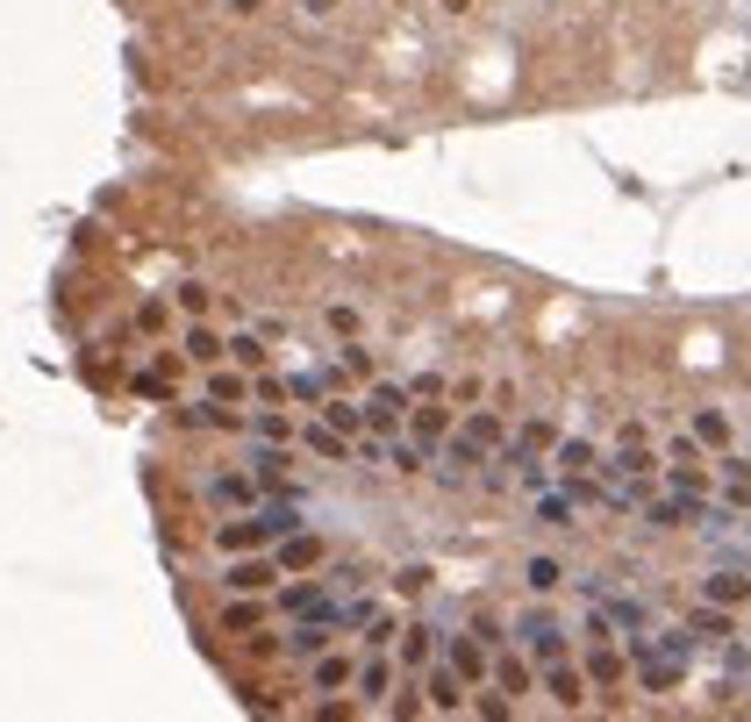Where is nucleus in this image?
<instances>
[{"label":"nucleus","instance_id":"dca6fc26","mask_svg":"<svg viewBox=\"0 0 751 722\" xmlns=\"http://www.w3.org/2000/svg\"><path fill=\"white\" fill-rule=\"evenodd\" d=\"M409 429H415V444H423V450H430V444H444V429H451V415H444V408H415V415H409Z\"/></svg>","mask_w":751,"mask_h":722},{"label":"nucleus","instance_id":"5701e85b","mask_svg":"<svg viewBox=\"0 0 751 722\" xmlns=\"http://www.w3.org/2000/svg\"><path fill=\"white\" fill-rule=\"evenodd\" d=\"M601 623H615V629H630V637H637V629H644V608H637V601H609V608H601Z\"/></svg>","mask_w":751,"mask_h":722},{"label":"nucleus","instance_id":"2eb2a0df","mask_svg":"<svg viewBox=\"0 0 751 722\" xmlns=\"http://www.w3.org/2000/svg\"><path fill=\"white\" fill-rule=\"evenodd\" d=\"M315 687H322V694L351 687V658H329V651H315Z\"/></svg>","mask_w":751,"mask_h":722},{"label":"nucleus","instance_id":"ddd939ff","mask_svg":"<svg viewBox=\"0 0 751 722\" xmlns=\"http://www.w3.org/2000/svg\"><path fill=\"white\" fill-rule=\"evenodd\" d=\"M265 586H273V565H258V559L230 565V594H265Z\"/></svg>","mask_w":751,"mask_h":722},{"label":"nucleus","instance_id":"39448f33","mask_svg":"<svg viewBox=\"0 0 751 722\" xmlns=\"http://www.w3.org/2000/svg\"><path fill=\"white\" fill-rule=\"evenodd\" d=\"M366 423H372V429H394V423H409V394H401V386H372V401H366Z\"/></svg>","mask_w":751,"mask_h":722},{"label":"nucleus","instance_id":"2f4dec72","mask_svg":"<svg viewBox=\"0 0 751 722\" xmlns=\"http://www.w3.org/2000/svg\"><path fill=\"white\" fill-rule=\"evenodd\" d=\"M244 394H251V386H244V380H230V372H222V380H215V401H222V408H230V401H236V408H244Z\"/></svg>","mask_w":751,"mask_h":722},{"label":"nucleus","instance_id":"72a5a7b5","mask_svg":"<svg viewBox=\"0 0 751 722\" xmlns=\"http://www.w3.org/2000/svg\"><path fill=\"white\" fill-rule=\"evenodd\" d=\"M394 586H401V594H423V586H430V573H423V565H401V573H394Z\"/></svg>","mask_w":751,"mask_h":722},{"label":"nucleus","instance_id":"a878e982","mask_svg":"<svg viewBox=\"0 0 751 722\" xmlns=\"http://www.w3.org/2000/svg\"><path fill=\"white\" fill-rule=\"evenodd\" d=\"M695 629H701V637H723V629H730V608H716V601H709V608H695Z\"/></svg>","mask_w":751,"mask_h":722},{"label":"nucleus","instance_id":"20e7f679","mask_svg":"<svg viewBox=\"0 0 751 722\" xmlns=\"http://www.w3.org/2000/svg\"><path fill=\"white\" fill-rule=\"evenodd\" d=\"M208 501H215V508H251V501H258V479H251V473H215V479H208Z\"/></svg>","mask_w":751,"mask_h":722},{"label":"nucleus","instance_id":"9b49d317","mask_svg":"<svg viewBox=\"0 0 751 722\" xmlns=\"http://www.w3.org/2000/svg\"><path fill=\"white\" fill-rule=\"evenodd\" d=\"M287 651H294V658L329 651V623H308V615H300V623H294V637H287Z\"/></svg>","mask_w":751,"mask_h":722},{"label":"nucleus","instance_id":"4468645a","mask_svg":"<svg viewBox=\"0 0 751 722\" xmlns=\"http://www.w3.org/2000/svg\"><path fill=\"white\" fill-rule=\"evenodd\" d=\"M315 559H322V544H315V537H300V530H287V551H279V565H287V573H308Z\"/></svg>","mask_w":751,"mask_h":722},{"label":"nucleus","instance_id":"b1692460","mask_svg":"<svg viewBox=\"0 0 751 722\" xmlns=\"http://www.w3.org/2000/svg\"><path fill=\"white\" fill-rule=\"evenodd\" d=\"M695 444H730V423H723L716 408H701V415H695Z\"/></svg>","mask_w":751,"mask_h":722},{"label":"nucleus","instance_id":"423d86ee","mask_svg":"<svg viewBox=\"0 0 751 722\" xmlns=\"http://www.w3.org/2000/svg\"><path fill=\"white\" fill-rule=\"evenodd\" d=\"M522 644H530L537 658H559V644H565V629H559V615H522Z\"/></svg>","mask_w":751,"mask_h":722},{"label":"nucleus","instance_id":"cd10ccee","mask_svg":"<svg viewBox=\"0 0 751 722\" xmlns=\"http://www.w3.org/2000/svg\"><path fill=\"white\" fill-rule=\"evenodd\" d=\"M544 522L565 530V522H573V493H544Z\"/></svg>","mask_w":751,"mask_h":722},{"label":"nucleus","instance_id":"473e14b6","mask_svg":"<svg viewBox=\"0 0 751 722\" xmlns=\"http://www.w3.org/2000/svg\"><path fill=\"white\" fill-rule=\"evenodd\" d=\"M230 358H236V365H265V343H251V337H236V343H230Z\"/></svg>","mask_w":751,"mask_h":722},{"label":"nucleus","instance_id":"7ed1b4c3","mask_svg":"<svg viewBox=\"0 0 751 722\" xmlns=\"http://www.w3.org/2000/svg\"><path fill=\"white\" fill-rule=\"evenodd\" d=\"M444 666L458 672L465 687H473L479 672H487V644H479V637H451V644H444Z\"/></svg>","mask_w":751,"mask_h":722},{"label":"nucleus","instance_id":"6e6552de","mask_svg":"<svg viewBox=\"0 0 751 722\" xmlns=\"http://www.w3.org/2000/svg\"><path fill=\"white\" fill-rule=\"evenodd\" d=\"M423 701H430V709H444V715L465 709V680H458L451 666H437V672H430V694H423Z\"/></svg>","mask_w":751,"mask_h":722},{"label":"nucleus","instance_id":"f3484780","mask_svg":"<svg viewBox=\"0 0 751 722\" xmlns=\"http://www.w3.org/2000/svg\"><path fill=\"white\" fill-rule=\"evenodd\" d=\"M387 687H394V666H387V658H366V666H358V694H366V701H380Z\"/></svg>","mask_w":751,"mask_h":722},{"label":"nucleus","instance_id":"f03ea898","mask_svg":"<svg viewBox=\"0 0 751 722\" xmlns=\"http://www.w3.org/2000/svg\"><path fill=\"white\" fill-rule=\"evenodd\" d=\"M544 694L559 701V709H580V701H588V672L559 666V658H544Z\"/></svg>","mask_w":751,"mask_h":722},{"label":"nucleus","instance_id":"f8f14e48","mask_svg":"<svg viewBox=\"0 0 751 722\" xmlns=\"http://www.w3.org/2000/svg\"><path fill=\"white\" fill-rule=\"evenodd\" d=\"M551 465H559L565 479H580V473L594 465V444H588V436H565V444H559V458H551Z\"/></svg>","mask_w":751,"mask_h":722},{"label":"nucleus","instance_id":"c756f323","mask_svg":"<svg viewBox=\"0 0 751 722\" xmlns=\"http://www.w3.org/2000/svg\"><path fill=\"white\" fill-rule=\"evenodd\" d=\"M308 444H315V450H322V458H343V436H337V429H329V423H315V429H308Z\"/></svg>","mask_w":751,"mask_h":722},{"label":"nucleus","instance_id":"c85d7f7f","mask_svg":"<svg viewBox=\"0 0 751 722\" xmlns=\"http://www.w3.org/2000/svg\"><path fill=\"white\" fill-rule=\"evenodd\" d=\"M258 516H265V530H273V537H287V530H294V522H300V516H294V508H287V501H273V508H258Z\"/></svg>","mask_w":751,"mask_h":722},{"label":"nucleus","instance_id":"1a4fd4ad","mask_svg":"<svg viewBox=\"0 0 751 722\" xmlns=\"http://www.w3.org/2000/svg\"><path fill=\"white\" fill-rule=\"evenodd\" d=\"M401 637V666H430V651H437V629H423V623H409V629H394Z\"/></svg>","mask_w":751,"mask_h":722},{"label":"nucleus","instance_id":"f257e3e1","mask_svg":"<svg viewBox=\"0 0 751 722\" xmlns=\"http://www.w3.org/2000/svg\"><path fill=\"white\" fill-rule=\"evenodd\" d=\"M279 608H287L294 623H300V615H308V623H329V629H337V601H329V586H315V580L287 586V594H279Z\"/></svg>","mask_w":751,"mask_h":722},{"label":"nucleus","instance_id":"aec40b11","mask_svg":"<svg viewBox=\"0 0 751 722\" xmlns=\"http://www.w3.org/2000/svg\"><path fill=\"white\" fill-rule=\"evenodd\" d=\"M494 687H501L508 701H516V694H530V666H522V658H501V666H494Z\"/></svg>","mask_w":751,"mask_h":722},{"label":"nucleus","instance_id":"6ab92c4d","mask_svg":"<svg viewBox=\"0 0 751 722\" xmlns=\"http://www.w3.org/2000/svg\"><path fill=\"white\" fill-rule=\"evenodd\" d=\"M251 479H258V487H279V479H287V450H273V444H265L258 458H251Z\"/></svg>","mask_w":751,"mask_h":722},{"label":"nucleus","instance_id":"a211bd4d","mask_svg":"<svg viewBox=\"0 0 751 722\" xmlns=\"http://www.w3.org/2000/svg\"><path fill=\"white\" fill-rule=\"evenodd\" d=\"M322 423L337 436H358V429H366V408H351V401H322Z\"/></svg>","mask_w":751,"mask_h":722},{"label":"nucleus","instance_id":"bb28decb","mask_svg":"<svg viewBox=\"0 0 751 722\" xmlns=\"http://www.w3.org/2000/svg\"><path fill=\"white\" fill-rule=\"evenodd\" d=\"M530 586H537V594H551V586H565V573L551 559H530Z\"/></svg>","mask_w":751,"mask_h":722},{"label":"nucleus","instance_id":"4be33fe9","mask_svg":"<svg viewBox=\"0 0 751 722\" xmlns=\"http://www.w3.org/2000/svg\"><path fill=\"white\" fill-rule=\"evenodd\" d=\"M380 458L394 465V473H423V465H430V458H423V444H415V436H409V444H387Z\"/></svg>","mask_w":751,"mask_h":722},{"label":"nucleus","instance_id":"9d476101","mask_svg":"<svg viewBox=\"0 0 751 722\" xmlns=\"http://www.w3.org/2000/svg\"><path fill=\"white\" fill-rule=\"evenodd\" d=\"M265 537H273V530H265V516H251V522H222L215 544L222 551H251V544H265Z\"/></svg>","mask_w":751,"mask_h":722},{"label":"nucleus","instance_id":"393cba45","mask_svg":"<svg viewBox=\"0 0 751 722\" xmlns=\"http://www.w3.org/2000/svg\"><path fill=\"white\" fill-rule=\"evenodd\" d=\"M187 358H201V365H215V358H222V343L208 337V329H187Z\"/></svg>","mask_w":751,"mask_h":722},{"label":"nucleus","instance_id":"412c9836","mask_svg":"<svg viewBox=\"0 0 751 722\" xmlns=\"http://www.w3.org/2000/svg\"><path fill=\"white\" fill-rule=\"evenodd\" d=\"M588 680H594V687H615V680H623V658H615L609 644H594V658H588Z\"/></svg>","mask_w":751,"mask_h":722},{"label":"nucleus","instance_id":"0eeeda50","mask_svg":"<svg viewBox=\"0 0 751 722\" xmlns=\"http://www.w3.org/2000/svg\"><path fill=\"white\" fill-rule=\"evenodd\" d=\"M701 594H709L716 608H744V601H751V573H744V565H723V573L701 586Z\"/></svg>","mask_w":751,"mask_h":722},{"label":"nucleus","instance_id":"f704fd0d","mask_svg":"<svg viewBox=\"0 0 751 722\" xmlns=\"http://www.w3.org/2000/svg\"><path fill=\"white\" fill-rule=\"evenodd\" d=\"M444 8H451V14H465V8H473V0H444Z\"/></svg>","mask_w":751,"mask_h":722},{"label":"nucleus","instance_id":"7c9ffc66","mask_svg":"<svg viewBox=\"0 0 751 722\" xmlns=\"http://www.w3.org/2000/svg\"><path fill=\"white\" fill-rule=\"evenodd\" d=\"M251 623H258V608H251V601H230V615H222V629L236 637V629H251Z\"/></svg>","mask_w":751,"mask_h":722}]
</instances>
